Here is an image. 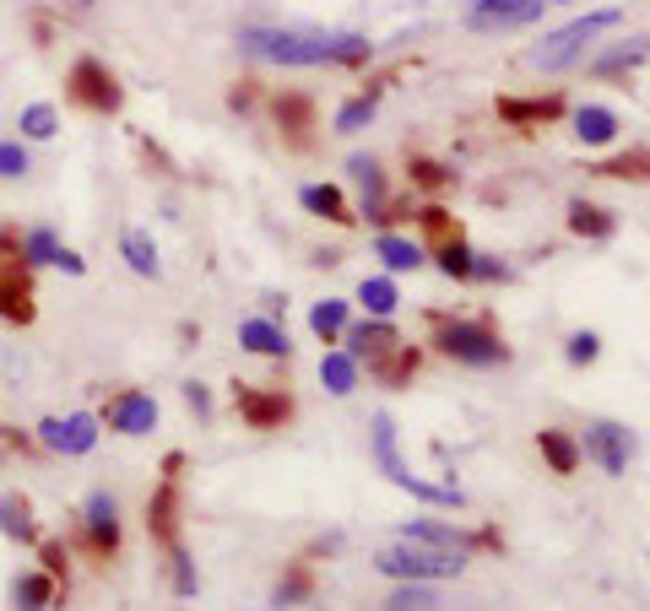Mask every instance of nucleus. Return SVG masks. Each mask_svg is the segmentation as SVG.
<instances>
[{"label":"nucleus","mask_w":650,"mask_h":611,"mask_svg":"<svg viewBox=\"0 0 650 611\" xmlns=\"http://www.w3.org/2000/svg\"><path fill=\"white\" fill-rule=\"evenodd\" d=\"M472 282H505V265L494 254H472Z\"/></svg>","instance_id":"c03bdc74"},{"label":"nucleus","mask_w":650,"mask_h":611,"mask_svg":"<svg viewBox=\"0 0 650 611\" xmlns=\"http://www.w3.org/2000/svg\"><path fill=\"white\" fill-rule=\"evenodd\" d=\"M564 114V98L548 92V98H499V120L526 130V124H553Z\"/></svg>","instance_id":"dca6fc26"},{"label":"nucleus","mask_w":650,"mask_h":611,"mask_svg":"<svg viewBox=\"0 0 650 611\" xmlns=\"http://www.w3.org/2000/svg\"><path fill=\"white\" fill-rule=\"evenodd\" d=\"M646 55H650V39H629L624 50H613V55H602V61L591 65V70H596V76H618V70H635V65L646 61Z\"/></svg>","instance_id":"f704fd0d"},{"label":"nucleus","mask_w":650,"mask_h":611,"mask_svg":"<svg viewBox=\"0 0 650 611\" xmlns=\"http://www.w3.org/2000/svg\"><path fill=\"white\" fill-rule=\"evenodd\" d=\"M375 460H380V471H386L390 482L401 492H412V498H429V503H445V509H461V492L455 488H434V482H418L412 471H407V460H401V449H396V423L390 417H375Z\"/></svg>","instance_id":"423d86ee"},{"label":"nucleus","mask_w":650,"mask_h":611,"mask_svg":"<svg viewBox=\"0 0 650 611\" xmlns=\"http://www.w3.org/2000/svg\"><path fill=\"white\" fill-rule=\"evenodd\" d=\"M618 217L607 206H591V200H570V233L575 239H613Z\"/></svg>","instance_id":"5701e85b"},{"label":"nucleus","mask_w":650,"mask_h":611,"mask_svg":"<svg viewBox=\"0 0 650 611\" xmlns=\"http://www.w3.org/2000/svg\"><path fill=\"white\" fill-rule=\"evenodd\" d=\"M434 607H440V596L429 585H412V579L386 601V611H434Z\"/></svg>","instance_id":"e433bc0d"},{"label":"nucleus","mask_w":650,"mask_h":611,"mask_svg":"<svg viewBox=\"0 0 650 611\" xmlns=\"http://www.w3.org/2000/svg\"><path fill=\"white\" fill-rule=\"evenodd\" d=\"M55 265H61V271H71V276H82V271H87V260H82V254H71V249H61V260H55Z\"/></svg>","instance_id":"09e8293b"},{"label":"nucleus","mask_w":650,"mask_h":611,"mask_svg":"<svg viewBox=\"0 0 650 611\" xmlns=\"http://www.w3.org/2000/svg\"><path fill=\"white\" fill-rule=\"evenodd\" d=\"M55 260H61V239L50 228L22 233V265H55Z\"/></svg>","instance_id":"c9c22d12"},{"label":"nucleus","mask_w":650,"mask_h":611,"mask_svg":"<svg viewBox=\"0 0 650 611\" xmlns=\"http://www.w3.org/2000/svg\"><path fill=\"white\" fill-rule=\"evenodd\" d=\"M342 336H347V352H353L358 363H369V368L401 347V336H396V325H390V319H364V325H347Z\"/></svg>","instance_id":"4468645a"},{"label":"nucleus","mask_w":650,"mask_h":611,"mask_svg":"<svg viewBox=\"0 0 650 611\" xmlns=\"http://www.w3.org/2000/svg\"><path fill=\"white\" fill-rule=\"evenodd\" d=\"M65 98L76 109H87V114H120L126 87H120V76L98 61V55H82V61L71 65V76H65Z\"/></svg>","instance_id":"39448f33"},{"label":"nucleus","mask_w":650,"mask_h":611,"mask_svg":"<svg viewBox=\"0 0 650 611\" xmlns=\"http://www.w3.org/2000/svg\"><path fill=\"white\" fill-rule=\"evenodd\" d=\"M147 531H152V542L180 547V488H174V477L147 498Z\"/></svg>","instance_id":"2eb2a0df"},{"label":"nucleus","mask_w":650,"mask_h":611,"mask_svg":"<svg viewBox=\"0 0 650 611\" xmlns=\"http://www.w3.org/2000/svg\"><path fill=\"white\" fill-rule=\"evenodd\" d=\"M537 449H542V460L553 466V477H575V466H581V444H575L564 428H542L537 433Z\"/></svg>","instance_id":"412c9836"},{"label":"nucleus","mask_w":650,"mask_h":611,"mask_svg":"<svg viewBox=\"0 0 650 611\" xmlns=\"http://www.w3.org/2000/svg\"><path fill=\"white\" fill-rule=\"evenodd\" d=\"M82 525H87L93 557H115V552H120V503H115L109 492H93V498H87Z\"/></svg>","instance_id":"9b49d317"},{"label":"nucleus","mask_w":650,"mask_h":611,"mask_svg":"<svg viewBox=\"0 0 650 611\" xmlns=\"http://www.w3.org/2000/svg\"><path fill=\"white\" fill-rule=\"evenodd\" d=\"M256 87H260V81H234V92H228V103H234V109L245 114V109L256 103Z\"/></svg>","instance_id":"de8ad7c7"},{"label":"nucleus","mask_w":650,"mask_h":611,"mask_svg":"<svg viewBox=\"0 0 650 611\" xmlns=\"http://www.w3.org/2000/svg\"><path fill=\"white\" fill-rule=\"evenodd\" d=\"M591 174H602V179H650V152L646 146H635V152H624V157L596 163Z\"/></svg>","instance_id":"bb28decb"},{"label":"nucleus","mask_w":650,"mask_h":611,"mask_svg":"<svg viewBox=\"0 0 650 611\" xmlns=\"http://www.w3.org/2000/svg\"><path fill=\"white\" fill-rule=\"evenodd\" d=\"M120 254H126V265L136 276H158V244L141 233V228H126V239H120Z\"/></svg>","instance_id":"a878e982"},{"label":"nucleus","mask_w":650,"mask_h":611,"mask_svg":"<svg viewBox=\"0 0 650 611\" xmlns=\"http://www.w3.org/2000/svg\"><path fill=\"white\" fill-rule=\"evenodd\" d=\"M585 455L607 477H624L629 471V455H635V438H629V428H618V423H591L585 428Z\"/></svg>","instance_id":"1a4fd4ad"},{"label":"nucleus","mask_w":650,"mask_h":611,"mask_svg":"<svg viewBox=\"0 0 650 611\" xmlns=\"http://www.w3.org/2000/svg\"><path fill=\"white\" fill-rule=\"evenodd\" d=\"M0 319H6V325H33V319H39L33 265H22V260H6V265H0Z\"/></svg>","instance_id":"0eeeda50"},{"label":"nucleus","mask_w":650,"mask_h":611,"mask_svg":"<svg viewBox=\"0 0 650 611\" xmlns=\"http://www.w3.org/2000/svg\"><path fill=\"white\" fill-rule=\"evenodd\" d=\"M0 536H11V542H39L33 503H28L22 492H0Z\"/></svg>","instance_id":"4be33fe9"},{"label":"nucleus","mask_w":650,"mask_h":611,"mask_svg":"<svg viewBox=\"0 0 650 611\" xmlns=\"http://www.w3.org/2000/svg\"><path fill=\"white\" fill-rule=\"evenodd\" d=\"M239 50L277 65H369L375 61V44L358 39V33L325 39V33H293V28H245Z\"/></svg>","instance_id":"f257e3e1"},{"label":"nucleus","mask_w":650,"mask_h":611,"mask_svg":"<svg viewBox=\"0 0 650 611\" xmlns=\"http://www.w3.org/2000/svg\"><path fill=\"white\" fill-rule=\"evenodd\" d=\"M375 568L390 574V579H412V585H429V579H455L461 568H466V552H451V547H429V542H396L375 557Z\"/></svg>","instance_id":"7ed1b4c3"},{"label":"nucleus","mask_w":650,"mask_h":611,"mask_svg":"<svg viewBox=\"0 0 650 611\" xmlns=\"http://www.w3.org/2000/svg\"><path fill=\"white\" fill-rule=\"evenodd\" d=\"M185 406H191L195 417H212V395H206V384H185Z\"/></svg>","instance_id":"49530a36"},{"label":"nucleus","mask_w":650,"mask_h":611,"mask_svg":"<svg viewBox=\"0 0 650 611\" xmlns=\"http://www.w3.org/2000/svg\"><path fill=\"white\" fill-rule=\"evenodd\" d=\"M239 341H245L256 358H288V352H293V341H288V330H282L277 319H245V325H239Z\"/></svg>","instance_id":"a211bd4d"},{"label":"nucleus","mask_w":650,"mask_h":611,"mask_svg":"<svg viewBox=\"0 0 650 611\" xmlns=\"http://www.w3.org/2000/svg\"><path fill=\"white\" fill-rule=\"evenodd\" d=\"M271 114H277V124H282L293 141H304V135L315 130V103H310L304 92H277V98H271Z\"/></svg>","instance_id":"aec40b11"},{"label":"nucleus","mask_w":650,"mask_h":611,"mask_svg":"<svg viewBox=\"0 0 650 611\" xmlns=\"http://www.w3.org/2000/svg\"><path fill=\"white\" fill-rule=\"evenodd\" d=\"M109 428L126 433V438H141V433L158 428V401L147 390H120L109 401Z\"/></svg>","instance_id":"ddd939ff"},{"label":"nucleus","mask_w":650,"mask_h":611,"mask_svg":"<svg viewBox=\"0 0 650 611\" xmlns=\"http://www.w3.org/2000/svg\"><path fill=\"white\" fill-rule=\"evenodd\" d=\"M299 200H304V211H315V217L336 222V228L358 222V217H353V206H347V195H342L336 184H304V189H299Z\"/></svg>","instance_id":"f3484780"},{"label":"nucleus","mask_w":650,"mask_h":611,"mask_svg":"<svg viewBox=\"0 0 650 611\" xmlns=\"http://www.w3.org/2000/svg\"><path fill=\"white\" fill-rule=\"evenodd\" d=\"M82 6H93V0H82Z\"/></svg>","instance_id":"8fccbe9b"},{"label":"nucleus","mask_w":650,"mask_h":611,"mask_svg":"<svg viewBox=\"0 0 650 611\" xmlns=\"http://www.w3.org/2000/svg\"><path fill=\"white\" fill-rule=\"evenodd\" d=\"M358 304L369 308L375 319L396 314V304H401V298H396V282H390V276H364V287H358Z\"/></svg>","instance_id":"cd10ccee"},{"label":"nucleus","mask_w":650,"mask_h":611,"mask_svg":"<svg viewBox=\"0 0 650 611\" xmlns=\"http://www.w3.org/2000/svg\"><path fill=\"white\" fill-rule=\"evenodd\" d=\"M618 17H624V11H591V17H581V22H570V28L548 33V39L526 55V65H531V70H542V76H559V70L581 65L585 50H591L607 28H618Z\"/></svg>","instance_id":"f03ea898"},{"label":"nucleus","mask_w":650,"mask_h":611,"mask_svg":"<svg viewBox=\"0 0 650 611\" xmlns=\"http://www.w3.org/2000/svg\"><path fill=\"white\" fill-rule=\"evenodd\" d=\"M440 271H445V276H455V282H472V249H466V239L440 244Z\"/></svg>","instance_id":"58836bf2"},{"label":"nucleus","mask_w":650,"mask_h":611,"mask_svg":"<svg viewBox=\"0 0 650 611\" xmlns=\"http://www.w3.org/2000/svg\"><path fill=\"white\" fill-rule=\"evenodd\" d=\"M234 406H239V417H245L256 433L282 428V423L293 417V401H288L282 390H250V384H234Z\"/></svg>","instance_id":"9d476101"},{"label":"nucleus","mask_w":650,"mask_h":611,"mask_svg":"<svg viewBox=\"0 0 650 611\" xmlns=\"http://www.w3.org/2000/svg\"><path fill=\"white\" fill-rule=\"evenodd\" d=\"M321 384L331 395H353V390H358V358H353V352H325Z\"/></svg>","instance_id":"393cba45"},{"label":"nucleus","mask_w":650,"mask_h":611,"mask_svg":"<svg viewBox=\"0 0 650 611\" xmlns=\"http://www.w3.org/2000/svg\"><path fill=\"white\" fill-rule=\"evenodd\" d=\"M369 120H375V98L364 92V98H353V103L336 114V130H364Z\"/></svg>","instance_id":"79ce46f5"},{"label":"nucleus","mask_w":650,"mask_h":611,"mask_svg":"<svg viewBox=\"0 0 650 611\" xmlns=\"http://www.w3.org/2000/svg\"><path fill=\"white\" fill-rule=\"evenodd\" d=\"M418 228H423L434 244H455V239H466V233H461V222H455L445 206H423V211H418Z\"/></svg>","instance_id":"72a5a7b5"},{"label":"nucleus","mask_w":650,"mask_h":611,"mask_svg":"<svg viewBox=\"0 0 650 611\" xmlns=\"http://www.w3.org/2000/svg\"><path fill=\"white\" fill-rule=\"evenodd\" d=\"M310 590H315V574H310V563H288V574L277 579V607H299Z\"/></svg>","instance_id":"473e14b6"},{"label":"nucleus","mask_w":650,"mask_h":611,"mask_svg":"<svg viewBox=\"0 0 650 611\" xmlns=\"http://www.w3.org/2000/svg\"><path fill=\"white\" fill-rule=\"evenodd\" d=\"M418 363H423V352H418V347H396V352H390V358H380L369 373H375V379H386V384H407V379L418 373Z\"/></svg>","instance_id":"c756f323"},{"label":"nucleus","mask_w":650,"mask_h":611,"mask_svg":"<svg viewBox=\"0 0 650 611\" xmlns=\"http://www.w3.org/2000/svg\"><path fill=\"white\" fill-rule=\"evenodd\" d=\"M575 135H581L585 146H607L618 135V114L602 109V103H585L581 114H575Z\"/></svg>","instance_id":"b1692460"},{"label":"nucleus","mask_w":650,"mask_h":611,"mask_svg":"<svg viewBox=\"0 0 650 611\" xmlns=\"http://www.w3.org/2000/svg\"><path fill=\"white\" fill-rule=\"evenodd\" d=\"M39 444L55 455H87L98 444V417L93 412H71V417H44L39 423Z\"/></svg>","instance_id":"6e6552de"},{"label":"nucleus","mask_w":650,"mask_h":611,"mask_svg":"<svg viewBox=\"0 0 650 611\" xmlns=\"http://www.w3.org/2000/svg\"><path fill=\"white\" fill-rule=\"evenodd\" d=\"M310 330H315L325 347H331V341L347 330V304H342V298H325V304H315V308H310Z\"/></svg>","instance_id":"c85d7f7f"},{"label":"nucleus","mask_w":650,"mask_h":611,"mask_svg":"<svg viewBox=\"0 0 650 611\" xmlns=\"http://www.w3.org/2000/svg\"><path fill=\"white\" fill-rule=\"evenodd\" d=\"M28 168H33L28 146H22V141H0V179H22Z\"/></svg>","instance_id":"ea45409f"},{"label":"nucleus","mask_w":650,"mask_h":611,"mask_svg":"<svg viewBox=\"0 0 650 611\" xmlns=\"http://www.w3.org/2000/svg\"><path fill=\"white\" fill-rule=\"evenodd\" d=\"M11 601H17V611H50L61 601V579H50L44 568H39V574H22V579L11 585Z\"/></svg>","instance_id":"6ab92c4d"},{"label":"nucleus","mask_w":650,"mask_h":611,"mask_svg":"<svg viewBox=\"0 0 650 611\" xmlns=\"http://www.w3.org/2000/svg\"><path fill=\"white\" fill-rule=\"evenodd\" d=\"M169 557H174V579H180V590L191 596V590H195V568H191V557H185V547H169Z\"/></svg>","instance_id":"a18cd8bd"},{"label":"nucleus","mask_w":650,"mask_h":611,"mask_svg":"<svg viewBox=\"0 0 650 611\" xmlns=\"http://www.w3.org/2000/svg\"><path fill=\"white\" fill-rule=\"evenodd\" d=\"M596 352H602V336H596V330H575L564 358H570L575 368H585V363H596Z\"/></svg>","instance_id":"a19ab883"},{"label":"nucleus","mask_w":650,"mask_h":611,"mask_svg":"<svg viewBox=\"0 0 650 611\" xmlns=\"http://www.w3.org/2000/svg\"><path fill=\"white\" fill-rule=\"evenodd\" d=\"M434 347H440L445 358L472 363V368H494L510 358V347L494 336L488 319H445V314H434Z\"/></svg>","instance_id":"20e7f679"},{"label":"nucleus","mask_w":650,"mask_h":611,"mask_svg":"<svg viewBox=\"0 0 650 611\" xmlns=\"http://www.w3.org/2000/svg\"><path fill=\"white\" fill-rule=\"evenodd\" d=\"M17 130H22L28 141H50V135L61 130V114H55V103H28V109L17 114Z\"/></svg>","instance_id":"7c9ffc66"},{"label":"nucleus","mask_w":650,"mask_h":611,"mask_svg":"<svg viewBox=\"0 0 650 611\" xmlns=\"http://www.w3.org/2000/svg\"><path fill=\"white\" fill-rule=\"evenodd\" d=\"M39 557H44V574H50V579H65V574H71V552H65V542H44Z\"/></svg>","instance_id":"37998d69"},{"label":"nucleus","mask_w":650,"mask_h":611,"mask_svg":"<svg viewBox=\"0 0 650 611\" xmlns=\"http://www.w3.org/2000/svg\"><path fill=\"white\" fill-rule=\"evenodd\" d=\"M407 174H412V184H418V189H445V184L455 179L451 168H445V163H434V157H412V163H407Z\"/></svg>","instance_id":"4c0bfd02"},{"label":"nucleus","mask_w":650,"mask_h":611,"mask_svg":"<svg viewBox=\"0 0 650 611\" xmlns=\"http://www.w3.org/2000/svg\"><path fill=\"white\" fill-rule=\"evenodd\" d=\"M375 254L386 260L390 271H418V265H423V249L412 244V239H396V233H380Z\"/></svg>","instance_id":"2f4dec72"},{"label":"nucleus","mask_w":650,"mask_h":611,"mask_svg":"<svg viewBox=\"0 0 650 611\" xmlns=\"http://www.w3.org/2000/svg\"><path fill=\"white\" fill-rule=\"evenodd\" d=\"M548 0H477L472 6V28L477 33H510V28H526L542 17Z\"/></svg>","instance_id":"f8f14e48"}]
</instances>
